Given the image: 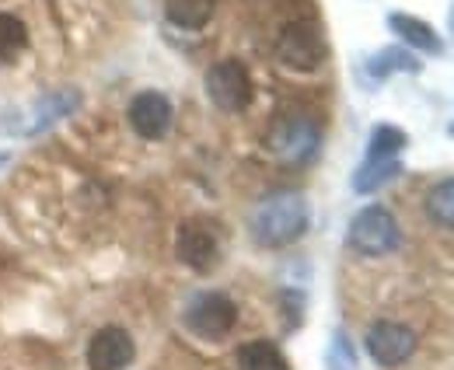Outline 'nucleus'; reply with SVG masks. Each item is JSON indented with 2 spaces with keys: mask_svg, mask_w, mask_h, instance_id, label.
Segmentation results:
<instances>
[{
  "mask_svg": "<svg viewBox=\"0 0 454 370\" xmlns=\"http://www.w3.org/2000/svg\"><path fill=\"white\" fill-rule=\"evenodd\" d=\"M364 346L378 367H402L416 353V332L402 321H374L364 335Z\"/></svg>",
  "mask_w": 454,
  "mask_h": 370,
  "instance_id": "6e6552de",
  "label": "nucleus"
},
{
  "mask_svg": "<svg viewBox=\"0 0 454 370\" xmlns=\"http://www.w3.org/2000/svg\"><path fill=\"white\" fill-rule=\"evenodd\" d=\"M25 50H28V25L18 14L0 11V67H11Z\"/></svg>",
  "mask_w": 454,
  "mask_h": 370,
  "instance_id": "2eb2a0df",
  "label": "nucleus"
},
{
  "mask_svg": "<svg viewBox=\"0 0 454 370\" xmlns=\"http://www.w3.org/2000/svg\"><path fill=\"white\" fill-rule=\"evenodd\" d=\"M395 175H402V164L398 158L392 161H367V164H360L356 168V175H353V193H378L381 185H388Z\"/></svg>",
  "mask_w": 454,
  "mask_h": 370,
  "instance_id": "dca6fc26",
  "label": "nucleus"
},
{
  "mask_svg": "<svg viewBox=\"0 0 454 370\" xmlns=\"http://www.w3.org/2000/svg\"><path fill=\"white\" fill-rule=\"evenodd\" d=\"M207 95L221 112H241L252 102V74L241 59H217L207 70Z\"/></svg>",
  "mask_w": 454,
  "mask_h": 370,
  "instance_id": "39448f33",
  "label": "nucleus"
},
{
  "mask_svg": "<svg viewBox=\"0 0 454 370\" xmlns=\"http://www.w3.org/2000/svg\"><path fill=\"white\" fill-rule=\"evenodd\" d=\"M277 59L286 70H315L325 59V39L315 21H290L277 35Z\"/></svg>",
  "mask_w": 454,
  "mask_h": 370,
  "instance_id": "20e7f679",
  "label": "nucleus"
},
{
  "mask_svg": "<svg viewBox=\"0 0 454 370\" xmlns=\"http://www.w3.org/2000/svg\"><path fill=\"white\" fill-rule=\"evenodd\" d=\"M388 28H392L398 39L405 43V50H416V53H427V56L444 53L441 35H437L423 18H412V14L395 11V14H388Z\"/></svg>",
  "mask_w": 454,
  "mask_h": 370,
  "instance_id": "9b49d317",
  "label": "nucleus"
},
{
  "mask_svg": "<svg viewBox=\"0 0 454 370\" xmlns=\"http://www.w3.org/2000/svg\"><path fill=\"white\" fill-rule=\"evenodd\" d=\"M77 102H81V98H77L74 91H57V95L43 98V102L35 106V115H39V119H35L32 133H35V130H46V126H53V122H57V119H63V115H70V112L77 108Z\"/></svg>",
  "mask_w": 454,
  "mask_h": 370,
  "instance_id": "6ab92c4d",
  "label": "nucleus"
},
{
  "mask_svg": "<svg viewBox=\"0 0 454 370\" xmlns=\"http://www.w3.org/2000/svg\"><path fill=\"white\" fill-rule=\"evenodd\" d=\"M367 70L374 77H392V74H419L423 63H419V56L409 53L405 46H388V50H378L367 59Z\"/></svg>",
  "mask_w": 454,
  "mask_h": 370,
  "instance_id": "4468645a",
  "label": "nucleus"
},
{
  "mask_svg": "<svg viewBox=\"0 0 454 370\" xmlns=\"http://www.w3.org/2000/svg\"><path fill=\"white\" fill-rule=\"evenodd\" d=\"M129 126L144 140H161L171 130V102L161 91H140L129 102Z\"/></svg>",
  "mask_w": 454,
  "mask_h": 370,
  "instance_id": "9d476101",
  "label": "nucleus"
},
{
  "mask_svg": "<svg viewBox=\"0 0 454 370\" xmlns=\"http://www.w3.org/2000/svg\"><path fill=\"white\" fill-rule=\"evenodd\" d=\"M214 11H217V0H165V18L175 28H185V32L207 28Z\"/></svg>",
  "mask_w": 454,
  "mask_h": 370,
  "instance_id": "f8f14e48",
  "label": "nucleus"
},
{
  "mask_svg": "<svg viewBox=\"0 0 454 370\" xmlns=\"http://www.w3.org/2000/svg\"><path fill=\"white\" fill-rule=\"evenodd\" d=\"M185 325H189V332H196L200 339L217 342V339H224L227 332L238 325V304H234L227 294H221V290L200 294V297H192V304L185 308Z\"/></svg>",
  "mask_w": 454,
  "mask_h": 370,
  "instance_id": "423d86ee",
  "label": "nucleus"
},
{
  "mask_svg": "<svg viewBox=\"0 0 454 370\" xmlns=\"http://www.w3.org/2000/svg\"><path fill=\"white\" fill-rule=\"evenodd\" d=\"M451 28H454V7H451Z\"/></svg>",
  "mask_w": 454,
  "mask_h": 370,
  "instance_id": "aec40b11",
  "label": "nucleus"
},
{
  "mask_svg": "<svg viewBox=\"0 0 454 370\" xmlns=\"http://www.w3.org/2000/svg\"><path fill=\"white\" fill-rule=\"evenodd\" d=\"M238 370H290L286 357L277 342L270 339H252L238 350Z\"/></svg>",
  "mask_w": 454,
  "mask_h": 370,
  "instance_id": "ddd939ff",
  "label": "nucleus"
},
{
  "mask_svg": "<svg viewBox=\"0 0 454 370\" xmlns=\"http://www.w3.org/2000/svg\"><path fill=\"white\" fill-rule=\"evenodd\" d=\"M398 241H402V227H398L395 213L388 207H378V203L364 207L349 220V231H346V245L367 259H381V256L395 252Z\"/></svg>",
  "mask_w": 454,
  "mask_h": 370,
  "instance_id": "f03ea898",
  "label": "nucleus"
},
{
  "mask_svg": "<svg viewBox=\"0 0 454 370\" xmlns=\"http://www.w3.org/2000/svg\"><path fill=\"white\" fill-rule=\"evenodd\" d=\"M137 357L133 335L119 325H106L88 342V367L91 370H126Z\"/></svg>",
  "mask_w": 454,
  "mask_h": 370,
  "instance_id": "1a4fd4ad",
  "label": "nucleus"
},
{
  "mask_svg": "<svg viewBox=\"0 0 454 370\" xmlns=\"http://www.w3.org/2000/svg\"><path fill=\"white\" fill-rule=\"evenodd\" d=\"M266 147L286 164H308L322 147V126L311 115H280L266 133Z\"/></svg>",
  "mask_w": 454,
  "mask_h": 370,
  "instance_id": "7ed1b4c3",
  "label": "nucleus"
},
{
  "mask_svg": "<svg viewBox=\"0 0 454 370\" xmlns=\"http://www.w3.org/2000/svg\"><path fill=\"white\" fill-rule=\"evenodd\" d=\"M311 224V203L297 189H277L266 193L248 216L252 241L259 248H286L294 245Z\"/></svg>",
  "mask_w": 454,
  "mask_h": 370,
  "instance_id": "f257e3e1",
  "label": "nucleus"
},
{
  "mask_svg": "<svg viewBox=\"0 0 454 370\" xmlns=\"http://www.w3.org/2000/svg\"><path fill=\"white\" fill-rule=\"evenodd\" d=\"M405 147H409V137H405L398 126L381 122V126H374V130H371V140H367V161H392V158H398Z\"/></svg>",
  "mask_w": 454,
  "mask_h": 370,
  "instance_id": "f3484780",
  "label": "nucleus"
},
{
  "mask_svg": "<svg viewBox=\"0 0 454 370\" xmlns=\"http://www.w3.org/2000/svg\"><path fill=\"white\" fill-rule=\"evenodd\" d=\"M175 256H178V263L189 265L192 272H210L217 265V256H221V241H217L214 224L203 220V216L182 220L178 234H175Z\"/></svg>",
  "mask_w": 454,
  "mask_h": 370,
  "instance_id": "0eeeda50",
  "label": "nucleus"
},
{
  "mask_svg": "<svg viewBox=\"0 0 454 370\" xmlns=\"http://www.w3.org/2000/svg\"><path fill=\"white\" fill-rule=\"evenodd\" d=\"M427 216H430L437 227H454V178L437 182V185L427 193Z\"/></svg>",
  "mask_w": 454,
  "mask_h": 370,
  "instance_id": "a211bd4d",
  "label": "nucleus"
}]
</instances>
